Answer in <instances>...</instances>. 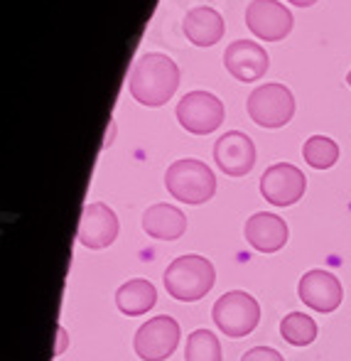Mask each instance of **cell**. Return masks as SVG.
<instances>
[{
    "label": "cell",
    "instance_id": "14",
    "mask_svg": "<svg viewBox=\"0 0 351 361\" xmlns=\"http://www.w3.org/2000/svg\"><path fill=\"white\" fill-rule=\"evenodd\" d=\"M243 233H246V241L261 253L281 251L290 236L285 219L278 214H268V212H258V214L248 219Z\"/></svg>",
    "mask_w": 351,
    "mask_h": 361
},
{
    "label": "cell",
    "instance_id": "6",
    "mask_svg": "<svg viewBox=\"0 0 351 361\" xmlns=\"http://www.w3.org/2000/svg\"><path fill=\"white\" fill-rule=\"evenodd\" d=\"M180 344V324L170 314L147 319L135 332L133 349L142 361H165Z\"/></svg>",
    "mask_w": 351,
    "mask_h": 361
},
{
    "label": "cell",
    "instance_id": "7",
    "mask_svg": "<svg viewBox=\"0 0 351 361\" xmlns=\"http://www.w3.org/2000/svg\"><path fill=\"white\" fill-rule=\"evenodd\" d=\"M177 121L195 135H209L223 123V104L209 91H190L177 104Z\"/></svg>",
    "mask_w": 351,
    "mask_h": 361
},
{
    "label": "cell",
    "instance_id": "11",
    "mask_svg": "<svg viewBox=\"0 0 351 361\" xmlns=\"http://www.w3.org/2000/svg\"><path fill=\"white\" fill-rule=\"evenodd\" d=\"M118 216H116V212L111 207L101 204V202H91L81 212L79 233L76 236L86 248L99 251V248H109L118 238Z\"/></svg>",
    "mask_w": 351,
    "mask_h": 361
},
{
    "label": "cell",
    "instance_id": "19",
    "mask_svg": "<svg viewBox=\"0 0 351 361\" xmlns=\"http://www.w3.org/2000/svg\"><path fill=\"white\" fill-rule=\"evenodd\" d=\"M304 162L314 170H329L339 160V145L327 135H312L302 145Z\"/></svg>",
    "mask_w": 351,
    "mask_h": 361
},
{
    "label": "cell",
    "instance_id": "23",
    "mask_svg": "<svg viewBox=\"0 0 351 361\" xmlns=\"http://www.w3.org/2000/svg\"><path fill=\"white\" fill-rule=\"evenodd\" d=\"M288 3L297 5V8H309V5H314L317 0H288Z\"/></svg>",
    "mask_w": 351,
    "mask_h": 361
},
{
    "label": "cell",
    "instance_id": "18",
    "mask_svg": "<svg viewBox=\"0 0 351 361\" xmlns=\"http://www.w3.org/2000/svg\"><path fill=\"white\" fill-rule=\"evenodd\" d=\"M281 334L292 347H307L317 339V322L304 312H290L281 322Z\"/></svg>",
    "mask_w": 351,
    "mask_h": 361
},
{
    "label": "cell",
    "instance_id": "20",
    "mask_svg": "<svg viewBox=\"0 0 351 361\" xmlns=\"http://www.w3.org/2000/svg\"><path fill=\"white\" fill-rule=\"evenodd\" d=\"M185 361H221V344L209 329H195L187 337Z\"/></svg>",
    "mask_w": 351,
    "mask_h": 361
},
{
    "label": "cell",
    "instance_id": "4",
    "mask_svg": "<svg viewBox=\"0 0 351 361\" xmlns=\"http://www.w3.org/2000/svg\"><path fill=\"white\" fill-rule=\"evenodd\" d=\"M211 317L214 324L226 337L238 339L251 334L258 327V322H261V305H258V300L253 295L243 293V290H231V293H223L214 302Z\"/></svg>",
    "mask_w": 351,
    "mask_h": 361
},
{
    "label": "cell",
    "instance_id": "17",
    "mask_svg": "<svg viewBox=\"0 0 351 361\" xmlns=\"http://www.w3.org/2000/svg\"><path fill=\"white\" fill-rule=\"evenodd\" d=\"M157 300V290L150 281L145 278H133V281L123 283L116 293V305L123 314L128 317H140L147 310L155 307Z\"/></svg>",
    "mask_w": 351,
    "mask_h": 361
},
{
    "label": "cell",
    "instance_id": "9",
    "mask_svg": "<svg viewBox=\"0 0 351 361\" xmlns=\"http://www.w3.org/2000/svg\"><path fill=\"white\" fill-rule=\"evenodd\" d=\"M246 25L256 37L278 42L292 30V13L278 0H251L246 8Z\"/></svg>",
    "mask_w": 351,
    "mask_h": 361
},
{
    "label": "cell",
    "instance_id": "10",
    "mask_svg": "<svg viewBox=\"0 0 351 361\" xmlns=\"http://www.w3.org/2000/svg\"><path fill=\"white\" fill-rule=\"evenodd\" d=\"M214 160L228 177H243L256 165V145L241 130H228L214 145Z\"/></svg>",
    "mask_w": 351,
    "mask_h": 361
},
{
    "label": "cell",
    "instance_id": "22",
    "mask_svg": "<svg viewBox=\"0 0 351 361\" xmlns=\"http://www.w3.org/2000/svg\"><path fill=\"white\" fill-rule=\"evenodd\" d=\"M57 337H59V342H57V349H54V354H62L64 349H67V344H69L67 329H64V327H57Z\"/></svg>",
    "mask_w": 351,
    "mask_h": 361
},
{
    "label": "cell",
    "instance_id": "1",
    "mask_svg": "<svg viewBox=\"0 0 351 361\" xmlns=\"http://www.w3.org/2000/svg\"><path fill=\"white\" fill-rule=\"evenodd\" d=\"M180 86V69L167 54H142L133 64L128 89L138 104L157 109L175 96Z\"/></svg>",
    "mask_w": 351,
    "mask_h": 361
},
{
    "label": "cell",
    "instance_id": "21",
    "mask_svg": "<svg viewBox=\"0 0 351 361\" xmlns=\"http://www.w3.org/2000/svg\"><path fill=\"white\" fill-rule=\"evenodd\" d=\"M241 361H285V359L281 352H276V349H271V347H253L243 354Z\"/></svg>",
    "mask_w": 351,
    "mask_h": 361
},
{
    "label": "cell",
    "instance_id": "13",
    "mask_svg": "<svg viewBox=\"0 0 351 361\" xmlns=\"http://www.w3.org/2000/svg\"><path fill=\"white\" fill-rule=\"evenodd\" d=\"M223 64H226V72L238 81H258L263 74L268 72V52L258 42L251 39H236L226 47L223 52Z\"/></svg>",
    "mask_w": 351,
    "mask_h": 361
},
{
    "label": "cell",
    "instance_id": "12",
    "mask_svg": "<svg viewBox=\"0 0 351 361\" xmlns=\"http://www.w3.org/2000/svg\"><path fill=\"white\" fill-rule=\"evenodd\" d=\"M297 295L307 307L317 310V312H334L344 300L342 283L322 268L307 271L300 278Z\"/></svg>",
    "mask_w": 351,
    "mask_h": 361
},
{
    "label": "cell",
    "instance_id": "16",
    "mask_svg": "<svg viewBox=\"0 0 351 361\" xmlns=\"http://www.w3.org/2000/svg\"><path fill=\"white\" fill-rule=\"evenodd\" d=\"M185 35L197 47H211L223 37V18L214 8H195L185 18Z\"/></svg>",
    "mask_w": 351,
    "mask_h": 361
},
{
    "label": "cell",
    "instance_id": "24",
    "mask_svg": "<svg viewBox=\"0 0 351 361\" xmlns=\"http://www.w3.org/2000/svg\"><path fill=\"white\" fill-rule=\"evenodd\" d=\"M347 84H349V86H351V72H349V74H347Z\"/></svg>",
    "mask_w": 351,
    "mask_h": 361
},
{
    "label": "cell",
    "instance_id": "3",
    "mask_svg": "<svg viewBox=\"0 0 351 361\" xmlns=\"http://www.w3.org/2000/svg\"><path fill=\"white\" fill-rule=\"evenodd\" d=\"M165 187L177 202L185 204H204L216 192V177L211 167L195 157H185L167 167Z\"/></svg>",
    "mask_w": 351,
    "mask_h": 361
},
{
    "label": "cell",
    "instance_id": "15",
    "mask_svg": "<svg viewBox=\"0 0 351 361\" xmlns=\"http://www.w3.org/2000/svg\"><path fill=\"white\" fill-rule=\"evenodd\" d=\"M142 228L157 241H177L187 231V216L172 204H152L142 214Z\"/></svg>",
    "mask_w": 351,
    "mask_h": 361
},
{
    "label": "cell",
    "instance_id": "2",
    "mask_svg": "<svg viewBox=\"0 0 351 361\" xmlns=\"http://www.w3.org/2000/svg\"><path fill=\"white\" fill-rule=\"evenodd\" d=\"M165 290L180 302H197L214 288L216 283V271L211 261L204 256H180L167 266L165 271Z\"/></svg>",
    "mask_w": 351,
    "mask_h": 361
},
{
    "label": "cell",
    "instance_id": "5",
    "mask_svg": "<svg viewBox=\"0 0 351 361\" xmlns=\"http://www.w3.org/2000/svg\"><path fill=\"white\" fill-rule=\"evenodd\" d=\"M246 109L261 128H283L295 116V96L283 84H263L251 91Z\"/></svg>",
    "mask_w": 351,
    "mask_h": 361
},
{
    "label": "cell",
    "instance_id": "8",
    "mask_svg": "<svg viewBox=\"0 0 351 361\" xmlns=\"http://www.w3.org/2000/svg\"><path fill=\"white\" fill-rule=\"evenodd\" d=\"M304 190H307L304 172L290 162L271 165L261 177V195L276 207H292L295 202L302 200Z\"/></svg>",
    "mask_w": 351,
    "mask_h": 361
}]
</instances>
